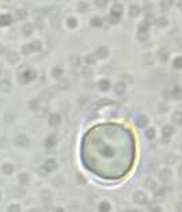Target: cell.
<instances>
[{
	"label": "cell",
	"mask_w": 182,
	"mask_h": 212,
	"mask_svg": "<svg viewBox=\"0 0 182 212\" xmlns=\"http://www.w3.org/2000/svg\"><path fill=\"white\" fill-rule=\"evenodd\" d=\"M97 135L88 136L84 150V165L95 176L105 180H120L128 176L135 159V142L129 129L121 125L99 126Z\"/></svg>",
	"instance_id": "cell-1"
}]
</instances>
